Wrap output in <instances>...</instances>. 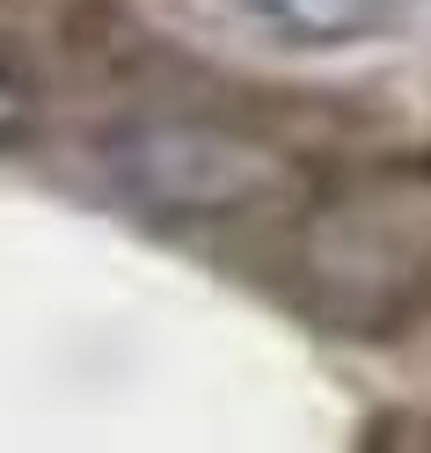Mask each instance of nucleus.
Wrapping results in <instances>:
<instances>
[{"instance_id":"nucleus-1","label":"nucleus","mask_w":431,"mask_h":453,"mask_svg":"<svg viewBox=\"0 0 431 453\" xmlns=\"http://www.w3.org/2000/svg\"><path fill=\"white\" fill-rule=\"evenodd\" d=\"M103 168L154 219H235L278 197L293 176L278 147L235 125H205V118H139L125 132H110Z\"/></svg>"},{"instance_id":"nucleus-2","label":"nucleus","mask_w":431,"mask_h":453,"mask_svg":"<svg viewBox=\"0 0 431 453\" xmlns=\"http://www.w3.org/2000/svg\"><path fill=\"white\" fill-rule=\"evenodd\" d=\"M388 0H256V15L271 30L300 37V44H343V37H366L381 22Z\"/></svg>"},{"instance_id":"nucleus-3","label":"nucleus","mask_w":431,"mask_h":453,"mask_svg":"<svg viewBox=\"0 0 431 453\" xmlns=\"http://www.w3.org/2000/svg\"><path fill=\"white\" fill-rule=\"evenodd\" d=\"M30 118H37V110H30V88H22V73L0 66V147H15V139L30 132Z\"/></svg>"}]
</instances>
